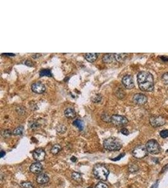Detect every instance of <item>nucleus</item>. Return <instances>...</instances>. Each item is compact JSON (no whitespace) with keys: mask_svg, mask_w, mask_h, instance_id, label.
Returning a JSON list of instances; mask_svg holds the SVG:
<instances>
[{"mask_svg":"<svg viewBox=\"0 0 168 188\" xmlns=\"http://www.w3.org/2000/svg\"><path fill=\"white\" fill-rule=\"evenodd\" d=\"M137 82L140 89L142 91L151 92L154 89V78L149 72L141 71L139 73Z\"/></svg>","mask_w":168,"mask_h":188,"instance_id":"1","label":"nucleus"},{"mask_svg":"<svg viewBox=\"0 0 168 188\" xmlns=\"http://www.w3.org/2000/svg\"><path fill=\"white\" fill-rule=\"evenodd\" d=\"M93 173L97 179L101 181H106L109 175V171L103 164H97L94 166Z\"/></svg>","mask_w":168,"mask_h":188,"instance_id":"2","label":"nucleus"},{"mask_svg":"<svg viewBox=\"0 0 168 188\" xmlns=\"http://www.w3.org/2000/svg\"><path fill=\"white\" fill-rule=\"evenodd\" d=\"M104 148L110 151H117L121 149L122 145L121 142L115 138H110L103 142Z\"/></svg>","mask_w":168,"mask_h":188,"instance_id":"3","label":"nucleus"},{"mask_svg":"<svg viewBox=\"0 0 168 188\" xmlns=\"http://www.w3.org/2000/svg\"><path fill=\"white\" fill-rule=\"evenodd\" d=\"M145 148L148 152L151 154H158L160 153L161 149V146L155 140H149L146 143Z\"/></svg>","mask_w":168,"mask_h":188,"instance_id":"4","label":"nucleus"},{"mask_svg":"<svg viewBox=\"0 0 168 188\" xmlns=\"http://www.w3.org/2000/svg\"><path fill=\"white\" fill-rule=\"evenodd\" d=\"M148 151L146 149L145 146L138 145L135 147L132 151V155L136 159H143L148 155Z\"/></svg>","mask_w":168,"mask_h":188,"instance_id":"5","label":"nucleus"},{"mask_svg":"<svg viewBox=\"0 0 168 188\" xmlns=\"http://www.w3.org/2000/svg\"><path fill=\"white\" fill-rule=\"evenodd\" d=\"M111 122L116 126H123L128 124L129 120L125 116L114 114L111 117Z\"/></svg>","mask_w":168,"mask_h":188,"instance_id":"6","label":"nucleus"},{"mask_svg":"<svg viewBox=\"0 0 168 188\" xmlns=\"http://www.w3.org/2000/svg\"><path fill=\"white\" fill-rule=\"evenodd\" d=\"M46 153L45 151L42 148H37L33 152L34 159L38 162L44 161V159H46Z\"/></svg>","mask_w":168,"mask_h":188,"instance_id":"7","label":"nucleus"},{"mask_svg":"<svg viewBox=\"0 0 168 188\" xmlns=\"http://www.w3.org/2000/svg\"><path fill=\"white\" fill-rule=\"evenodd\" d=\"M150 123L154 127H160L166 123L165 119L161 116H152L150 119Z\"/></svg>","mask_w":168,"mask_h":188,"instance_id":"8","label":"nucleus"},{"mask_svg":"<svg viewBox=\"0 0 168 188\" xmlns=\"http://www.w3.org/2000/svg\"><path fill=\"white\" fill-rule=\"evenodd\" d=\"M122 83L125 88L132 89L134 87V82L131 75H125L122 78Z\"/></svg>","mask_w":168,"mask_h":188,"instance_id":"9","label":"nucleus"},{"mask_svg":"<svg viewBox=\"0 0 168 188\" xmlns=\"http://www.w3.org/2000/svg\"><path fill=\"white\" fill-rule=\"evenodd\" d=\"M31 90L36 93H43L46 90L45 85L41 82H35L33 83L31 86Z\"/></svg>","mask_w":168,"mask_h":188,"instance_id":"10","label":"nucleus"},{"mask_svg":"<svg viewBox=\"0 0 168 188\" xmlns=\"http://www.w3.org/2000/svg\"><path fill=\"white\" fill-rule=\"evenodd\" d=\"M133 101L139 105H144L148 102V97L144 94L137 93L135 94L133 97Z\"/></svg>","mask_w":168,"mask_h":188,"instance_id":"11","label":"nucleus"},{"mask_svg":"<svg viewBox=\"0 0 168 188\" xmlns=\"http://www.w3.org/2000/svg\"><path fill=\"white\" fill-rule=\"evenodd\" d=\"M43 170V166L39 162H35L31 164L30 166V171L33 174L40 173Z\"/></svg>","mask_w":168,"mask_h":188,"instance_id":"12","label":"nucleus"},{"mask_svg":"<svg viewBox=\"0 0 168 188\" xmlns=\"http://www.w3.org/2000/svg\"><path fill=\"white\" fill-rule=\"evenodd\" d=\"M36 181L40 184H45L49 181V177L45 174H41L37 177Z\"/></svg>","mask_w":168,"mask_h":188,"instance_id":"13","label":"nucleus"},{"mask_svg":"<svg viewBox=\"0 0 168 188\" xmlns=\"http://www.w3.org/2000/svg\"><path fill=\"white\" fill-rule=\"evenodd\" d=\"M64 116L68 119H73L76 117V112L72 108H68L64 111Z\"/></svg>","mask_w":168,"mask_h":188,"instance_id":"14","label":"nucleus"},{"mask_svg":"<svg viewBox=\"0 0 168 188\" xmlns=\"http://www.w3.org/2000/svg\"><path fill=\"white\" fill-rule=\"evenodd\" d=\"M114 59H115L114 54H106L102 57L103 61L104 63H107V64H110V63L113 61Z\"/></svg>","mask_w":168,"mask_h":188,"instance_id":"15","label":"nucleus"},{"mask_svg":"<svg viewBox=\"0 0 168 188\" xmlns=\"http://www.w3.org/2000/svg\"><path fill=\"white\" fill-rule=\"evenodd\" d=\"M98 56V55L96 53H88L85 55V58L88 61L92 63L97 60Z\"/></svg>","mask_w":168,"mask_h":188,"instance_id":"16","label":"nucleus"},{"mask_svg":"<svg viewBox=\"0 0 168 188\" xmlns=\"http://www.w3.org/2000/svg\"><path fill=\"white\" fill-rule=\"evenodd\" d=\"M115 59L117 61L122 62L124 61L127 57V54H114Z\"/></svg>","mask_w":168,"mask_h":188,"instance_id":"17","label":"nucleus"},{"mask_svg":"<svg viewBox=\"0 0 168 188\" xmlns=\"http://www.w3.org/2000/svg\"><path fill=\"white\" fill-rule=\"evenodd\" d=\"M72 178L78 183H81L82 180L81 174L78 172H74L72 174Z\"/></svg>","mask_w":168,"mask_h":188,"instance_id":"18","label":"nucleus"},{"mask_svg":"<svg viewBox=\"0 0 168 188\" xmlns=\"http://www.w3.org/2000/svg\"><path fill=\"white\" fill-rule=\"evenodd\" d=\"M72 124L73 125H74V126L76 127L79 131H82L84 128V123L82 120L79 119L75 120L74 122H73Z\"/></svg>","mask_w":168,"mask_h":188,"instance_id":"19","label":"nucleus"},{"mask_svg":"<svg viewBox=\"0 0 168 188\" xmlns=\"http://www.w3.org/2000/svg\"><path fill=\"white\" fill-rule=\"evenodd\" d=\"M61 149H62V148L59 144H55L53 147L52 148L50 152L53 155H56L61 151Z\"/></svg>","mask_w":168,"mask_h":188,"instance_id":"20","label":"nucleus"},{"mask_svg":"<svg viewBox=\"0 0 168 188\" xmlns=\"http://www.w3.org/2000/svg\"><path fill=\"white\" fill-rule=\"evenodd\" d=\"M40 77H52V73L49 69H43L40 71Z\"/></svg>","mask_w":168,"mask_h":188,"instance_id":"21","label":"nucleus"},{"mask_svg":"<svg viewBox=\"0 0 168 188\" xmlns=\"http://www.w3.org/2000/svg\"><path fill=\"white\" fill-rule=\"evenodd\" d=\"M129 170L130 172L133 173V172H137L139 170V167L137 166V165L131 163L129 165Z\"/></svg>","mask_w":168,"mask_h":188,"instance_id":"22","label":"nucleus"},{"mask_svg":"<svg viewBox=\"0 0 168 188\" xmlns=\"http://www.w3.org/2000/svg\"><path fill=\"white\" fill-rule=\"evenodd\" d=\"M23 132H24V127L22 126H19L13 131V134L15 135H18L22 134Z\"/></svg>","mask_w":168,"mask_h":188,"instance_id":"23","label":"nucleus"},{"mask_svg":"<svg viewBox=\"0 0 168 188\" xmlns=\"http://www.w3.org/2000/svg\"><path fill=\"white\" fill-rule=\"evenodd\" d=\"M29 127H30L31 129L35 130V129H37L39 127V124L36 121L30 122V123H29Z\"/></svg>","mask_w":168,"mask_h":188,"instance_id":"24","label":"nucleus"},{"mask_svg":"<svg viewBox=\"0 0 168 188\" xmlns=\"http://www.w3.org/2000/svg\"><path fill=\"white\" fill-rule=\"evenodd\" d=\"M21 186H22L24 188H34V186L32 184V183L28 181L22 183L21 184Z\"/></svg>","mask_w":168,"mask_h":188,"instance_id":"25","label":"nucleus"},{"mask_svg":"<svg viewBox=\"0 0 168 188\" xmlns=\"http://www.w3.org/2000/svg\"><path fill=\"white\" fill-rule=\"evenodd\" d=\"M101 100V96L99 95V94H97V95H96L95 96L92 98V101L94 103H98Z\"/></svg>","mask_w":168,"mask_h":188,"instance_id":"26","label":"nucleus"},{"mask_svg":"<svg viewBox=\"0 0 168 188\" xmlns=\"http://www.w3.org/2000/svg\"><path fill=\"white\" fill-rule=\"evenodd\" d=\"M2 135L4 138H9V136H11L12 132L9 130H5L2 132Z\"/></svg>","mask_w":168,"mask_h":188,"instance_id":"27","label":"nucleus"},{"mask_svg":"<svg viewBox=\"0 0 168 188\" xmlns=\"http://www.w3.org/2000/svg\"><path fill=\"white\" fill-rule=\"evenodd\" d=\"M104 118H105V119L103 120L104 122H111V117L108 116V114H103V115H102L101 119H103Z\"/></svg>","mask_w":168,"mask_h":188,"instance_id":"28","label":"nucleus"},{"mask_svg":"<svg viewBox=\"0 0 168 188\" xmlns=\"http://www.w3.org/2000/svg\"><path fill=\"white\" fill-rule=\"evenodd\" d=\"M95 188H108V186L105 183L100 182L95 186Z\"/></svg>","mask_w":168,"mask_h":188,"instance_id":"29","label":"nucleus"},{"mask_svg":"<svg viewBox=\"0 0 168 188\" xmlns=\"http://www.w3.org/2000/svg\"><path fill=\"white\" fill-rule=\"evenodd\" d=\"M161 137L165 139L168 137V130H163L160 132Z\"/></svg>","mask_w":168,"mask_h":188,"instance_id":"30","label":"nucleus"},{"mask_svg":"<svg viewBox=\"0 0 168 188\" xmlns=\"http://www.w3.org/2000/svg\"><path fill=\"white\" fill-rule=\"evenodd\" d=\"M162 79L165 84L168 85V73H165L162 76Z\"/></svg>","mask_w":168,"mask_h":188,"instance_id":"31","label":"nucleus"},{"mask_svg":"<svg viewBox=\"0 0 168 188\" xmlns=\"http://www.w3.org/2000/svg\"><path fill=\"white\" fill-rule=\"evenodd\" d=\"M121 132H122V134H123L125 135H128L129 134V131L125 128H123L121 130Z\"/></svg>","mask_w":168,"mask_h":188,"instance_id":"32","label":"nucleus"},{"mask_svg":"<svg viewBox=\"0 0 168 188\" xmlns=\"http://www.w3.org/2000/svg\"><path fill=\"white\" fill-rule=\"evenodd\" d=\"M25 65H27V66H28V67H32V66H34L33 62L31 61V60H27V61H25Z\"/></svg>","mask_w":168,"mask_h":188,"instance_id":"33","label":"nucleus"},{"mask_svg":"<svg viewBox=\"0 0 168 188\" xmlns=\"http://www.w3.org/2000/svg\"><path fill=\"white\" fill-rule=\"evenodd\" d=\"M125 155V154L123 153V154H120V155H119V156H118L117 158H116L115 159H113L112 160L113 161H118V160H120L122 158H123V157Z\"/></svg>","mask_w":168,"mask_h":188,"instance_id":"34","label":"nucleus"},{"mask_svg":"<svg viewBox=\"0 0 168 188\" xmlns=\"http://www.w3.org/2000/svg\"><path fill=\"white\" fill-rule=\"evenodd\" d=\"M71 161L72 162H75L77 161V158H76V157H75V156H72V158H71Z\"/></svg>","mask_w":168,"mask_h":188,"instance_id":"35","label":"nucleus"},{"mask_svg":"<svg viewBox=\"0 0 168 188\" xmlns=\"http://www.w3.org/2000/svg\"><path fill=\"white\" fill-rule=\"evenodd\" d=\"M161 59L164 61H168V57H165V56H163V57H161Z\"/></svg>","mask_w":168,"mask_h":188,"instance_id":"36","label":"nucleus"},{"mask_svg":"<svg viewBox=\"0 0 168 188\" xmlns=\"http://www.w3.org/2000/svg\"><path fill=\"white\" fill-rule=\"evenodd\" d=\"M0 154H1V158H3V157L5 155L6 153H5V151H1V153H0Z\"/></svg>","mask_w":168,"mask_h":188,"instance_id":"37","label":"nucleus"},{"mask_svg":"<svg viewBox=\"0 0 168 188\" xmlns=\"http://www.w3.org/2000/svg\"><path fill=\"white\" fill-rule=\"evenodd\" d=\"M39 56H40V54H35V55H33V57H34V58H38Z\"/></svg>","mask_w":168,"mask_h":188,"instance_id":"38","label":"nucleus"},{"mask_svg":"<svg viewBox=\"0 0 168 188\" xmlns=\"http://www.w3.org/2000/svg\"><path fill=\"white\" fill-rule=\"evenodd\" d=\"M5 55H8V56H15V54H3Z\"/></svg>","mask_w":168,"mask_h":188,"instance_id":"39","label":"nucleus"},{"mask_svg":"<svg viewBox=\"0 0 168 188\" xmlns=\"http://www.w3.org/2000/svg\"><path fill=\"white\" fill-rule=\"evenodd\" d=\"M88 188H93V187H88Z\"/></svg>","mask_w":168,"mask_h":188,"instance_id":"40","label":"nucleus"},{"mask_svg":"<svg viewBox=\"0 0 168 188\" xmlns=\"http://www.w3.org/2000/svg\"><path fill=\"white\" fill-rule=\"evenodd\" d=\"M167 152H168V151H167Z\"/></svg>","mask_w":168,"mask_h":188,"instance_id":"41","label":"nucleus"}]
</instances>
